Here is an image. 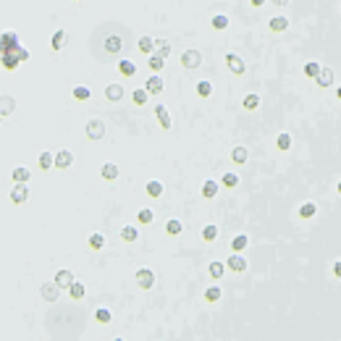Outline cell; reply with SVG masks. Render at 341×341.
<instances>
[{
	"instance_id": "6da1fadb",
	"label": "cell",
	"mask_w": 341,
	"mask_h": 341,
	"mask_svg": "<svg viewBox=\"0 0 341 341\" xmlns=\"http://www.w3.org/2000/svg\"><path fill=\"white\" fill-rule=\"evenodd\" d=\"M181 66L189 68V71L199 68V66H202V53H199V50H195V48L184 50V53H181Z\"/></svg>"
},
{
	"instance_id": "7a4b0ae2",
	"label": "cell",
	"mask_w": 341,
	"mask_h": 341,
	"mask_svg": "<svg viewBox=\"0 0 341 341\" xmlns=\"http://www.w3.org/2000/svg\"><path fill=\"white\" fill-rule=\"evenodd\" d=\"M87 137L92 139V142H100V139L105 137V121L89 118V121H87Z\"/></svg>"
},
{
	"instance_id": "3957f363",
	"label": "cell",
	"mask_w": 341,
	"mask_h": 341,
	"mask_svg": "<svg viewBox=\"0 0 341 341\" xmlns=\"http://www.w3.org/2000/svg\"><path fill=\"white\" fill-rule=\"evenodd\" d=\"M71 163H74V152L71 150H58V152H53V168L66 171V168H71Z\"/></svg>"
},
{
	"instance_id": "277c9868",
	"label": "cell",
	"mask_w": 341,
	"mask_h": 341,
	"mask_svg": "<svg viewBox=\"0 0 341 341\" xmlns=\"http://www.w3.org/2000/svg\"><path fill=\"white\" fill-rule=\"evenodd\" d=\"M137 286L139 289H152L155 286V270L152 268H139L137 270Z\"/></svg>"
},
{
	"instance_id": "5b68a950",
	"label": "cell",
	"mask_w": 341,
	"mask_h": 341,
	"mask_svg": "<svg viewBox=\"0 0 341 341\" xmlns=\"http://www.w3.org/2000/svg\"><path fill=\"white\" fill-rule=\"evenodd\" d=\"M226 268L231 270V273H247V257H244L242 252H234L226 260Z\"/></svg>"
},
{
	"instance_id": "8992f818",
	"label": "cell",
	"mask_w": 341,
	"mask_h": 341,
	"mask_svg": "<svg viewBox=\"0 0 341 341\" xmlns=\"http://www.w3.org/2000/svg\"><path fill=\"white\" fill-rule=\"evenodd\" d=\"M226 66L231 68V74H236V76L247 74V63H244L242 55H236V53H226Z\"/></svg>"
},
{
	"instance_id": "52a82bcc",
	"label": "cell",
	"mask_w": 341,
	"mask_h": 341,
	"mask_svg": "<svg viewBox=\"0 0 341 341\" xmlns=\"http://www.w3.org/2000/svg\"><path fill=\"white\" fill-rule=\"evenodd\" d=\"M11 202L14 205H24L29 199V184H14V189H11Z\"/></svg>"
},
{
	"instance_id": "ba28073f",
	"label": "cell",
	"mask_w": 341,
	"mask_h": 341,
	"mask_svg": "<svg viewBox=\"0 0 341 341\" xmlns=\"http://www.w3.org/2000/svg\"><path fill=\"white\" fill-rule=\"evenodd\" d=\"M55 286L58 289H68V286H71L74 284V281H76V276H74V270H68V268H63V270H58V273H55Z\"/></svg>"
},
{
	"instance_id": "9c48e42d",
	"label": "cell",
	"mask_w": 341,
	"mask_h": 341,
	"mask_svg": "<svg viewBox=\"0 0 341 341\" xmlns=\"http://www.w3.org/2000/svg\"><path fill=\"white\" fill-rule=\"evenodd\" d=\"M102 48H105V53H108V55H118L121 50H124V40H121L118 34H111V37H105Z\"/></svg>"
},
{
	"instance_id": "30bf717a",
	"label": "cell",
	"mask_w": 341,
	"mask_h": 341,
	"mask_svg": "<svg viewBox=\"0 0 341 341\" xmlns=\"http://www.w3.org/2000/svg\"><path fill=\"white\" fill-rule=\"evenodd\" d=\"M40 294L45 302H58V297H61V289L55 286V281H48V284L40 286Z\"/></svg>"
},
{
	"instance_id": "8fae6325",
	"label": "cell",
	"mask_w": 341,
	"mask_h": 341,
	"mask_svg": "<svg viewBox=\"0 0 341 341\" xmlns=\"http://www.w3.org/2000/svg\"><path fill=\"white\" fill-rule=\"evenodd\" d=\"M163 87H165V81H163V76H160V74H152L150 79L145 81L147 95H160V92H163Z\"/></svg>"
},
{
	"instance_id": "7c38bea8",
	"label": "cell",
	"mask_w": 341,
	"mask_h": 341,
	"mask_svg": "<svg viewBox=\"0 0 341 341\" xmlns=\"http://www.w3.org/2000/svg\"><path fill=\"white\" fill-rule=\"evenodd\" d=\"M124 95H126L124 84H108L105 87V100L108 102H121V100H124Z\"/></svg>"
},
{
	"instance_id": "4fadbf2b",
	"label": "cell",
	"mask_w": 341,
	"mask_h": 341,
	"mask_svg": "<svg viewBox=\"0 0 341 341\" xmlns=\"http://www.w3.org/2000/svg\"><path fill=\"white\" fill-rule=\"evenodd\" d=\"M68 45V32L66 29H55L53 37H50V48L53 50H63Z\"/></svg>"
},
{
	"instance_id": "5bb4252c",
	"label": "cell",
	"mask_w": 341,
	"mask_h": 341,
	"mask_svg": "<svg viewBox=\"0 0 341 341\" xmlns=\"http://www.w3.org/2000/svg\"><path fill=\"white\" fill-rule=\"evenodd\" d=\"M11 179H14V184H29L32 168H27V165H16V168L11 171Z\"/></svg>"
},
{
	"instance_id": "9a60e30c",
	"label": "cell",
	"mask_w": 341,
	"mask_h": 341,
	"mask_svg": "<svg viewBox=\"0 0 341 341\" xmlns=\"http://www.w3.org/2000/svg\"><path fill=\"white\" fill-rule=\"evenodd\" d=\"M333 79H336V74H333V68H328V66H320L318 76H315V81H318L320 87H331Z\"/></svg>"
},
{
	"instance_id": "2e32d148",
	"label": "cell",
	"mask_w": 341,
	"mask_h": 341,
	"mask_svg": "<svg viewBox=\"0 0 341 341\" xmlns=\"http://www.w3.org/2000/svg\"><path fill=\"white\" fill-rule=\"evenodd\" d=\"M100 176L105 179V181H115V179L121 176V168L115 163H102V168H100Z\"/></svg>"
},
{
	"instance_id": "e0dca14e",
	"label": "cell",
	"mask_w": 341,
	"mask_h": 341,
	"mask_svg": "<svg viewBox=\"0 0 341 341\" xmlns=\"http://www.w3.org/2000/svg\"><path fill=\"white\" fill-rule=\"evenodd\" d=\"M0 42H3L5 50H16L18 45H21V40H18L16 32H3V34H0Z\"/></svg>"
},
{
	"instance_id": "ac0fdd59",
	"label": "cell",
	"mask_w": 341,
	"mask_h": 341,
	"mask_svg": "<svg viewBox=\"0 0 341 341\" xmlns=\"http://www.w3.org/2000/svg\"><path fill=\"white\" fill-rule=\"evenodd\" d=\"M155 118L160 121L163 129H173V118H171V113L165 111V105H155Z\"/></svg>"
},
{
	"instance_id": "d6986e66",
	"label": "cell",
	"mask_w": 341,
	"mask_h": 341,
	"mask_svg": "<svg viewBox=\"0 0 341 341\" xmlns=\"http://www.w3.org/2000/svg\"><path fill=\"white\" fill-rule=\"evenodd\" d=\"M118 74L124 76V79H131V76L137 74V63H134V61H129V58H124V61L118 63Z\"/></svg>"
},
{
	"instance_id": "ffe728a7",
	"label": "cell",
	"mask_w": 341,
	"mask_h": 341,
	"mask_svg": "<svg viewBox=\"0 0 341 341\" xmlns=\"http://www.w3.org/2000/svg\"><path fill=\"white\" fill-rule=\"evenodd\" d=\"M268 27H270V32L281 34V32H286V29H289V18H286V16H273V18L268 21Z\"/></svg>"
},
{
	"instance_id": "44dd1931",
	"label": "cell",
	"mask_w": 341,
	"mask_h": 341,
	"mask_svg": "<svg viewBox=\"0 0 341 341\" xmlns=\"http://www.w3.org/2000/svg\"><path fill=\"white\" fill-rule=\"evenodd\" d=\"M16 111V100L11 95H0V115H11Z\"/></svg>"
},
{
	"instance_id": "7402d4cb",
	"label": "cell",
	"mask_w": 341,
	"mask_h": 341,
	"mask_svg": "<svg viewBox=\"0 0 341 341\" xmlns=\"http://www.w3.org/2000/svg\"><path fill=\"white\" fill-rule=\"evenodd\" d=\"M147 66L152 68V74H163V68H165V58L160 55V53H150V63Z\"/></svg>"
},
{
	"instance_id": "603a6c76",
	"label": "cell",
	"mask_w": 341,
	"mask_h": 341,
	"mask_svg": "<svg viewBox=\"0 0 341 341\" xmlns=\"http://www.w3.org/2000/svg\"><path fill=\"white\" fill-rule=\"evenodd\" d=\"M231 160H234L236 165H244L249 160V152H247V147H234L231 150Z\"/></svg>"
},
{
	"instance_id": "cb8c5ba5",
	"label": "cell",
	"mask_w": 341,
	"mask_h": 341,
	"mask_svg": "<svg viewBox=\"0 0 341 341\" xmlns=\"http://www.w3.org/2000/svg\"><path fill=\"white\" fill-rule=\"evenodd\" d=\"M84 294H87V289H84L81 281H74V284L68 286V297L71 299H84Z\"/></svg>"
},
{
	"instance_id": "d4e9b609",
	"label": "cell",
	"mask_w": 341,
	"mask_h": 341,
	"mask_svg": "<svg viewBox=\"0 0 341 341\" xmlns=\"http://www.w3.org/2000/svg\"><path fill=\"white\" fill-rule=\"evenodd\" d=\"M137 221L142 223V226H150V223L155 221V210H152V208H142L137 213Z\"/></svg>"
},
{
	"instance_id": "484cf974",
	"label": "cell",
	"mask_w": 341,
	"mask_h": 341,
	"mask_svg": "<svg viewBox=\"0 0 341 341\" xmlns=\"http://www.w3.org/2000/svg\"><path fill=\"white\" fill-rule=\"evenodd\" d=\"M131 100H134V105H147L150 95H147V89H145V87H137V89L131 92Z\"/></svg>"
},
{
	"instance_id": "4316f807",
	"label": "cell",
	"mask_w": 341,
	"mask_h": 341,
	"mask_svg": "<svg viewBox=\"0 0 341 341\" xmlns=\"http://www.w3.org/2000/svg\"><path fill=\"white\" fill-rule=\"evenodd\" d=\"M145 192H147L152 199H158V197H163V184L152 179V181H147V189H145Z\"/></svg>"
},
{
	"instance_id": "83f0119b",
	"label": "cell",
	"mask_w": 341,
	"mask_h": 341,
	"mask_svg": "<svg viewBox=\"0 0 341 341\" xmlns=\"http://www.w3.org/2000/svg\"><path fill=\"white\" fill-rule=\"evenodd\" d=\"M137 48H139V53H155V40L152 37H139Z\"/></svg>"
},
{
	"instance_id": "f1b7e54d",
	"label": "cell",
	"mask_w": 341,
	"mask_h": 341,
	"mask_svg": "<svg viewBox=\"0 0 341 341\" xmlns=\"http://www.w3.org/2000/svg\"><path fill=\"white\" fill-rule=\"evenodd\" d=\"M208 273L213 276V278L218 281V278H223V276H226V265H223V262H210V268H208Z\"/></svg>"
},
{
	"instance_id": "f546056e",
	"label": "cell",
	"mask_w": 341,
	"mask_h": 341,
	"mask_svg": "<svg viewBox=\"0 0 341 341\" xmlns=\"http://www.w3.org/2000/svg\"><path fill=\"white\" fill-rule=\"evenodd\" d=\"M247 244H249L247 234H239V236H234V242H231V249H234V252H244Z\"/></svg>"
},
{
	"instance_id": "4dcf8cb0",
	"label": "cell",
	"mask_w": 341,
	"mask_h": 341,
	"mask_svg": "<svg viewBox=\"0 0 341 341\" xmlns=\"http://www.w3.org/2000/svg\"><path fill=\"white\" fill-rule=\"evenodd\" d=\"M315 215H318V205L315 202H305L299 208V218H315Z\"/></svg>"
},
{
	"instance_id": "1f68e13d",
	"label": "cell",
	"mask_w": 341,
	"mask_h": 341,
	"mask_svg": "<svg viewBox=\"0 0 341 341\" xmlns=\"http://www.w3.org/2000/svg\"><path fill=\"white\" fill-rule=\"evenodd\" d=\"M202 195L208 197V199H213L218 195V181H213V179H208V181L202 184Z\"/></svg>"
},
{
	"instance_id": "d6a6232c",
	"label": "cell",
	"mask_w": 341,
	"mask_h": 341,
	"mask_svg": "<svg viewBox=\"0 0 341 341\" xmlns=\"http://www.w3.org/2000/svg\"><path fill=\"white\" fill-rule=\"evenodd\" d=\"M181 221H176V218H171V221L168 223H165V234H168V236H179V234H181Z\"/></svg>"
},
{
	"instance_id": "836d02e7",
	"label": "cell",
	"mask_w": 341,
	"mask_h": 341,
	"mask_svg": "<svg viewBox=\"0 0 341 341\" xmlns=\"http://www.w3.org/2000/svg\"><path fill=\"white\" fill-rule=\"evenodd\" d=\"M121 239H126V242H137V239H139L137 226H124V228H121Z\"/></svg>"
},
{
	"instance_id": "e575fe53",
	"label": "cell",
	"mask_w": 341,
	"mask_h": 341,
	"mask_svg": "<svg viewBox=\"0 0 341 341\" xmlns=\"http://www.w3.org/2000/svg\"><path fill=\"white\" fill-rule=\"evenodd\" d=\"M202 239L205 242H215L218 239V226L215 223H208V226L202 228Z\"/></svg>"
},
{
	"instance_id": "d590c367",
	"label": "cell",
	"mask_w": 341,
	"mask_h": 341,
	"mask_svg": "<svg viewBox=\"0 0 341 341\" xmlns=\"http://www.w3.org/2000/svg\"><path fill=\"white\" fill-rule=\"evenodd\" d=\"M197 95H199V97H210V95H213V84H210L208 79L197 81Z\"/></svg>"
},
{
	"instance_id": "8d00e7d4",
	"label": "cell",
	"mask_w": 341,
	"mask_h": 341,
	"mask_svg": "<svg viewBox=\"0 0 341 341\" xmlns=\"http://www.w3.org/2000/svg\"><path fill=\"white\" fill-rule=\"evenodd\" d=\"M71 95H74V100H89V97H92V92H89V87H84V84L74 87V89H71Z\"/></svg>"
},
{
	"instance_id": "74e56055",
	"label": "cell",
	"mask_w": 341,
	"mask_h": 341,
	"mask_svg": "<svg viewBox=\"0 0 341 341\" xmlns=\"http://www.w3.org/2000/svg\"><path fill=\"white\" fill-rule=\"evenodd\" d=\"M244 108H247V111H257V108H260V95H247V97H244V102H242Z\"/></svg>"
},
{
	"instance_id": "f35d334b",
	"label": "cell",
	"mask_w": 341,
	"mask_h": 341,
	"mask_svg": "<svg viewBox=\"0 0 341 341\" xmlns=\"http://www.w3.org/2000/svg\"><path fill=\"white\" fill-rule=\"evenodd\" d=\"M95 320H97V323H111V320H113V312L105 310V307H97V310H95Z\"/></svg>"
},
{
	"instance_id": "ab89813d",
	"label": "cell",
	"mask_w": 341,
	"mask_h": 341,
	"mask_svg": "<svg viewBox=\"0 0 341 341\" xmlns=\"http://www.w3.org/2000/svg\"><path fill=\"white\" fill-rule=\"evenodd\" d=\"M155 53H160L163 58L171 55V42L168 40H155Z\"/></svg>"
},
{
	"instance_id": "60d3db41",
	"label": "cell",
	"mask_w": 341,
	"mask_h": 341,
	"mask_svg": "<svg viewBox=\"0 0 341 341\" xmlns=\"http://www.w3.org/2000/svg\"><path fill=\"white\" fill-rule=\"evenodd\" d=\"M221 184L223 186H228V189H234V186H239V176H236V173H223V179H221Z\"/></svg>"
},
{
	"instance_id": "b9f144b4",
	"label": "cell",
	"mask_w": 341,
	"mask_h": 341,
	"mask_svg": "<svg viewBox=\"0 0 341 341\" xmlns=\"http://www.w3.org/2000/svg\"><path fill=\"white\" fill-rule=\"evenodd\" d=\"M40 171H53V152H42L40 155Z\"/></svg>"
},
{
	"instance_id": "7bdbcfd3",
	"label": "cell",
	"mask_w": 341,
	"mask_h": 341,
	"mask_svg": "<svg viewBox=\"0 0 341 341\" xmlns=\"http://www.w3.org/2000/svg\"><path fill=\"white\" fill-rule=\"evenodd\" d=\"M89 247H92V249H102V247H105V234H100V231H97V234H92V236H89Z\"/></svg>"
},
{
	"instance_id": "ee69618b",
	"label": "cell",
	"mask_w": 341,
	"mask_h": 341,
	"mask_svg": "<svg viewBox=\"0 0 341 341\" xmlns=\"http://www.w3.org/2000/svg\"><path fill=\"white\" fill-rule=\"evenodd\" d=\"M320 71V63L318 61H310V63H305V76H310V79H315Z\"/></svg>"
},
{
	"instance_id": "f6af8a7d",
	"label": "cell",
	"mask_w": 341,
	"mask_h": 341,
	"mask_svg": "<svg viewBox=\"0 0 341 341\" xmlns=\"http://www.w3.org/2000/svg\"><path fill=\"white\" fill-rule=\"evenodd\" d=\"M276 145H278V150H289L292 147V134H278V139H276Z\"/></svg>"
},
{
	"instance_id": "bcb514c9",
	"label": "cell",
	"mask_w": 341,
	"mask_h": 341,
	"mask_svg": "<svg viewBox=\"0 0 341 341\" xmlns=\"http://www.w3.org/2000/svg\"><path fill=\"white\" fill-rule=\"evenodd\" d=\"M226 27H228V16L226 14L213 16V29H226Z\"/></svg>"
},
{
	"instance_id": "7dc6e473",
	"label": "cell",
	"mask_w": 341,
	"mask_h": 341,
	"mask_svg": "<svg viewBox=\"0 0 341 341\" xmlns=\"http://www.w3.org/2000/svg\"><path fill=\"white\" fill-rule=\"evenodd\" d=\"M221 289H218V286H210L208 289V292H205V299H208V302H218V299H221Z\"/></svg>"
},
{
	"instance_id": "c3c4849f",
	"label": "cell",
	"mask_w": 341,
	"mask_h": 341,
	"mask_svg": "<svg viewBox=\"0 0 341 341\" xmlns=\"http://www.w3.org/2000/svg\"><path fill=\"white\" fill-rule=\"evenodd\" d=\"M16 55H18V63L29 61V50H27V48H21V45H18V48H16Z\"/></svg>"
},
{
	"instance_id": "681fc988",
	"label": "cell",
	"mask_w": 341,
	"mask_h": 341,
	"mask_svg": "<svg viewBox=\"0 0 341 341\" xmlns=\"http://www.w3.org/2000/svg\"><path fill=\"white\" fill-rule=\"evenodd\" d=\"M273 5H278V8H284V5H289V0H270Z\"/></svg>"
},
{
	"instance_id": "f907efd6",
	"label": "cell",
	"mask_w": 341,
	"mask_h": 341,
	"mask_svg": "<svg viewBox=\"0 0 341 341\" xmlns=\"http://www.w3.org/2000/svg\"><path fill=\"white\" fill-rule=\"evenodd\" d=\"M249 3H252L255 8H260V5H265V0H249Z\"/></svg>"
},
{
	"instance_id": "816d5d0a",
	"label": "cell",
	"mask_w": 341,
	"mask_h": 341,
	"mask_svg": "<svg viewBox=\"0 0 341 341\" xmlns=\"http://www.w3.org/2000/svg\"><path fill=\"white\" fill-rule=\"evenodd\" d=\"M5 53V48H3V42H0V55H3Z\"/></svg>"
},
{
	"instance_id": "f5cc1de1",
	"label": "cell",
	"mask_w": 341,
	"mask_h": 341,
	"mask_svg": "<svg viewBox=\"0 0 341 341\" xmlns=\"http://www.w3.org/2000/svg\"><path fill=\"white\" fill-rule=\"evenodd\" d=\"M76 3H81V0H76Z\"/></svg>"
},
{
	"instance_id": "db71d44e",
	"label": "cell",
	"mask_w": 341,
	"mask_h": 341,
	"mask_svg": "<svg viewBox=\"0 0 341 341\" xmlns=\"http://www.w3.org/2000/svg\"><path fill=\"white\" fill-rule=\"evenodd\" d=\"M0 118H3V115H0Z\"/></svg>"
}]
</instances>
